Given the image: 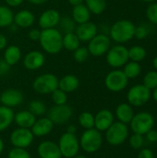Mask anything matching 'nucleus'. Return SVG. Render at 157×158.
Segmentation results:
<instances>
[{"instance_id":"1","label":"nucleus","mask_w":157,"mask_h":158,"mask_svg":"<svg viewBox=\"0 0 157 158\" xmlns=\"http://www.w3.org/2000/svg\"><path fill=\"white\" fill-rule=\"evenodd\" d=\"M63 34L56 29H45L41 31L39 43L42 49L50 55H56L60 53L63 48L62 45Z\"/></svg>"},{"instance_id":"2","label":"nucleus","mask_w":157,"mask_h":158,"mask_svg":"<svg viewBox=\"0 0 157 158\" xmlns=\"http://www.w3.org/2000/svg\"><path fill=\"white\" fill-rule=\"evenodd\" d=\"M136 26L129 19H119L110 28L109 37L118 44H124L130 41L135 35Z\"/></svg>"},{"instance_id":"3","label":"nucleus","mask_w":157,"mask_h":158,"mask_svg":"<svg viewBox=\"0 0 157 158\" xmlns=\"http://www.w3.org/2000/svg\"><path fill=\"white\" fill-rule=\"evenodd\" d=\"M80 147L88 154H93L97 152L103 143V137L101 131L95 128L85 130L79 140Z\"/></svg>"},{"instance_id":"4","label":"nucleus","mask_w":157,"mask_h":158,"mask_svg":"<svg viewBox=\"0 0 157 158\" xmlns=\"http://www.w3.org/2000/svg\"><path fill=\"white\" fill-rule=\"evenodd\" d=\"M129 137V128L127 124L117 121L105 131V140L112 146L121 145Z\"/></svg>"},{"instance_id":"5","label":"nucleus","mask_w":157,"mask_h":158,"mask_svg":"<svg viewBox=\"0 0 157 158\" xmlns=\"http://www.w3.org/2000/svg\"><path fill=\"white\" fill-rule=\"evenodd\" d=\"M130 124L133 133L145 135L149 131L154 129L155 118L151 113L143 111L134 114Z\"/></svg>"},{"instance_id":"6","label":"nucleus","mask_w":157,"mask_h":158,"mask_svg":"<svg viewBox=\"0 0 157 158\" xmlns=\"http://www.w3.org/2000/svg\"><path fill=\"white\" fill-rule=\"evenodd\" d=\"M58 147L62 157H75L80 151V142L76 134L65 132L63 133L58 141Z\"/></svg>"},{"instance_id":"7","label":"nucleus","mask_w":157,"mask_h":158,"mask_svg":"<svg viewBox=\"0 0 157 158\" xmlns=\"http://www.w3.org/2000/svg\"><path fill=\"white\" fill-rule=\"evenodd\" d=\"M32 88L39 94H51L58 88V79L52 73L41 74L33 81Z\"/></svg>"},{"instance_id":"8","label":"nucleus","mask_w":157,"mask_h":158,"mask_svg":"<svg viewBox=\"0 0 157 158\" xmlns=\"http://www.w3.org/2000/svg\"><path fill=\"white\" fill-rule=\"evenodd\" d=\"M105 55L107 64L113 69H120L129 61L128 48L122 44L110 47Z\"/></svg>"},{"instance_id":"9","label":"nucleus","mask_w":157,"mask_h":158,"mask_svg":"<svg viewBox=\"0 0 157 158\" xmlns=\"http://www.w3.org/2000/svg\"><path fill=\"white\" fill-rule=\"evenodd\" d=\"M151 95V90L143 84H136L128 91L127 100L131 106H142L148 103Z\"/></svg>"},{"instance_id":"10","label":"nucleus","mask_w":157,"mask_h":158,"mask_svg":"<svg viewBox=\"0 0 157 158\" xmlns=\"http://www.w3.org/2000/svg\"><path fill=\"white\" fill-rule=\"evenodd\" d=\"M129 83V79L124 74L123 70L119 69H115L110 71L105 79V87L114 93H118L123 91Z\"/></svg>"},{"instance_id":"11","label":"nucleus","mask_w":157,"mask_h":158,"mask_svg":"<svg viewBox=\"0 0 157 158\" xmlns=\"http://www.w3.org/2000/svg\"><path fill=\"white\" fill-rule=\"evenodd\" d=\"M111 47V39L104 33H97L91 41L88 42V50L93 56H102L107 53Z\"/></svg>"},{"instance_id":"12","label":"nucleus","mask_w":157,"mask_h":158,"mask_svg":"<svg viewBox=\"0 0 157 158\" xmlns=\"http://www.w3.org/2000/svg\"><path fill=\"white\" fill-rule=\"evenodd\" d=\"M72 109L69 106L61 105L54 106L48 111L47 118L53 122L54 125H64L69 121L72 117Z\"/></svg>"},{"instance_id":"13","label":"nucleus","mask_w":157,"mask_h":158,"mask_svg":"<svg viewBox=\"0 0 157 158\" xmlns=\"http://www.w3.org/2000/svg\"><path fill=\"white\" fill-rule=\"evenodd\" d=\"M34 140V136L31 129L18 128L14 130L10 134V143L13 147L27 149L31 145Z\"/></svg>"},{"instance_id":"14","label":"nucleus","mask_w":157,"mask_h":158,"mask_svg":"<svg viewBox=\"0 0 157 158\" xmlns=\"http://www.w3.org/2000/svg\"><path fill=\"white\" fill-rule=\"evenodd\" d=\"M22 102L23 94L18 89L9 88L0 93V103L2 106L12 108L19 106Z\"/></svg>"},{"instance_id":"15","label":"nucleus","mask_w":157,"mask_h":158,"mask_svg":"<svg viewBox=\"0 0 157 158\" xmlns=\"http://www.w3.org/2000/svg\"><path fill=\"white\" fill-rule=\"evenodd\" d=\"M60 13L56 9H46L43 11L38 19L39 26L42 30L56 28L60 20Z\"/></svg>"},{"instance_id":"16","label":"nucleus","mask_w":157,"mask_h":158,"mask_svg":"<svg viewBox=\"0 0 157 158\" xmlns=\"http://www.w3.org/2000/svg\"><path fill=\"white\" fill-rule=\"evenodd\" d=\"M75 33L81 42L88 43L98 33V27L94 22L89 20L82 24L77 25Z\"/></svg>"},{"instance_id":"17","label":"nucleus","mask_w":157,"mask_h":158,"mask_svg":"<svg viewBox=\"0 0 157 158\" xmlns=\"http://www.w3.org/2000/svg\"><path fill=\"white\" fill-rule=\"evenodd\" d=\"M44 62V55L36 50L27 53L23 58V66L28 70H37L43 66Z\"/></svg>"},{"instance_id":"18","label":"nucleus","mask_w":157,"mask_h":158,"mask_svg":"<svg viewBox=\"0 0 157 158\" xmlns=\"http://www.w3.org/2000/svg\"><path fill=\"white\" fill-rule=\"evenodd\" d=\"M37 152L40 158H62L58 144L52 141H43L38 147Z\"/></svg>"},{"instance_id":"19","label":"nucleus","mask_w":157,"mask_h":158,"mask_svg":"<svg viewBox=\"0 0 157 158\" xmlns=\"http://www.w3.org/2000/svg\"><path fill=\"white\" fill-rule=\"evenodd\" d=\"M114 123V114L108 109H102L94 116V128L99 131H105Z\"/></svg>"},{"instance_id":"20","label":"nucleus","mask_w":157,"mask_h":158,"mask_svg":"<svg viewBox=\"0 0 157 158\" xmlns=\"http://www.w3.org/2000/svg\"><path fill=\"white\" fill-rule=\"evenodd\" d=\"M54 129L53 122L46 118H40L35 120L34 124L31 128V131L34 137H43L48 135Z\"/></svg>"},{"instance_id":"21","label":"nucleus","mask_w":157,"mask_h":158,"mask_svg":"<svg viewBox=\"0 0 157 158\" xmlns=\"http://www.w3.org/2000/svg\"><path fill=\"white\" fill-rule=\"evenodd\" d=\"M34 21H35L34 14L28 9H22L17 12L16 14H14L13 23L19 28H23V29L30 28L31 26L33 25Z\"/></svg>"},{"instance_id":"22","label":"nucleus","mask_w":157,"mask_h":158,"mask_svg":"<svg viewBox=\"0 0 157 158\" xmlns=\"http://www.w3.org/2000/svg\"><path fill=\"white\" fill-rule=\"evenodd\" d=\"M36 120V117L29 110H22L15 114L14 122L19 128L31 129Z\"/></svg>"},{"instance_id":"23","label":"nucleus","mask_w":157,"mask_h":158,"mask_svg":"<svg viewBox=\"0 0 157 158\" xmlns=\"http://www.w3.org/2000/svg\"><path fill=\"white\" fill-rule=\"evenodd\" d=\"M80 86V81L77 76L73 74H68L58 80V88L65 93H72L76 91Z\"/></svg>"},{"instance_id":"24","label":"nucleus","mask_w":157,"mask_h":158,"mask_svg":"<svg viewBox=\"0 0 157 158\" xmlns=\"http://www.w3.org/2000/svg\"><path fill=\"white\" fill-rule=\"evenodd\" d=\"M133 116V108L129 103H121L116 108V117L118 120L124 124H130Z\"/></svg>"},{"instance_id":"25","label":"nucleus","mask_w":157,"mask_h":158,"mask_svg":"<svg viewBox=\"0 0 157 158\" xmlns=\"http://www.w3.org/2000/svg\"><path fill=\"white\" fill-rule=\"evenodd\" d=\"M91 15L92 14L90 10L84 5V3L73 6L71 11V18L73 19V20L76 22L77 25L89 21L91 19Z\"/></svg>"},{"instance_id":"26","label":"nucleus","mask_w":157,"mask_h":158,"mask_svg":"<svg viewBox=\"0 0 157 158\" xmlns=\"http://www.w3.org/2000/svg\"><path fill=\"white\" fill-rule=\"evenodd\" d=\"M3 59L10 66H14L21 59V50L17 45H8L5 48Z\"/></svg>"},{"instance_id":"27","label":"nucleus","mask_w":157,"mask_h":158,"mask_svg":"<svg viewBox=\"0 0 157 158\" xmlns=\"http://www.w3.org/2000/svg\"><path fill=\"white\" fill-rule=\"evenodd\" d=\"M15 113L12 108L0 106V132L5 131L14 122Z\"/></svg>"},{"instance_id":"28","label":"nucleus","mask_w":157,"mask_h":158,"mask_svg":"<svg viewBox=\"0 0 157 158\" xmlns=\"http://www.w3.org/2000/svg\"><path fill=\"white\" fill-rule=\"evenodd\" d=\"M81 42L80 41V39L78 38L75 32L63 34L62 45H63V48L68 51L74 52L79 46H81Z\"/></svg>"},{"instance_id":"29","label":"nucleus","mask_w":157,"mask_h":158,"mask_svg":"<svg viewBox=\"0 0 157 158\" xmlns=\"http://www.w3.org/2000/svg\"><path fill=\"white\" fill-rule=\"evenodd\" d=\"M57 27L58 28H56V29L62 34H66V33L75 32V30L77 28V24L71 17L64 16V17L60 18V20L58 22Z\"/></svg>"},{"instance_id":"30","label":"nucleus","mask_w":157,"mask_h":158,"mask_svg":"<svg viewBox=\"0 0 157 158\" xmlns=\"http://www.w3.org/2000/svg\"><path fill=\"white\" fill-rule=\"evenodd\" d=\"M14 13L7 6L0 5V28L9 27L13 24Z\"/></svg>"},{"instance_id":"31","label":"nucleus","mask_w":157,"mask_h":158,"mask_svg":"<svg viewBox=\"0 0 157 158\" xmlns=\"http://www.w3.org/2000/svg\"><path fill=\"white\" fill-rule=\"evenodd\" d=\"M84 5L88 7L91 14L101 15L106 8V0H84Z\"/></svg>"},{"instance_id":"32","label":"nucleus","mask_w":157,"mask_h":158,"mask_svg":"<svg viewBox=\"0 0 157 158\" xmlns=\"http://www.w3.org/2000/svg\"><path fill=\"white\" fill-rule=\"evenodd\" d=\"M123 72L129 80L130 79H135L141 74L142 68L138 62H134V61L129 62L128 61L123 66Z\"/></svg>"},{"instance_id":"33","label":"nucleus","mask_w":157,"mask_h":158,"mask_svg":"<svg viewBox=\"0 0 157 158\" xmlns=\"http://www.w3.org/2000/svg\"><path fill=\"white\" fill-rule=\"evenodd\" d=\"M128 53H129V60L138 63L143 61L147 56V52L145 48L140 45H134L130 47V49H128Z\"/></svg>"},{"instance_id":"34","label":"nucleus","mask_w":157,"mask_h":158,"mask_svg":"<svg viewBox=\"0 0 157 158\" xmlns=\"http://www.w3.org/2000/svg\"><path fill=\"white\" fill-rule=\"evenodd\" d=\"M79 124L85 130L94 128V116L90 112H82L80 114L78 118Z\"/></svg>"},{"instance_id":"35","label":"nucleus","mask_w":157,"mask_h":158,"mask_svg":"<svg viewBox=\"0 0 157 158\" xmlns=\"http://www.w3.org/2000/svg\"><path fill=\"white\" fill-rule=\"evenodd\" d=\"M31 113H32L35 117H42L46 112L45 105L40 100H32L29 104V109Z\"/></svg>"},{"instance_id":"36","label":"nucleus","mask_w":157,"mask_h":158,"mask_svg":"<svg viewBox=\"0 0 157 158\" xmlns=\"http://www.w3.org/2000/svg\"><path fill=\"white\" fill-rule=\"evenodd\" d=\"M145 87L149 90H154L157 87V71L156 70H150L148 71L143 77V83Z\"/></svg>"},{"instance_id":"37","label":"nucleus","mask_w":157,"mask_h":158,"mask_svg":"<svg viewBox=\"0 0 157 158\" xmlns=\"http://www.w3.org/2000/svg\"><path fill=\"white\" fill-rule=\"evenodd\" d=\"M52 101L56 106H61V105H66L68 102V94L64 91L60 90L57 88L55 90L52 94Z\"/></svg>"},{"instance_id":"38","label":"nucleus","mask_w":157,"mask_h":158,"mask_svg":"<svg viewBox=\"0 0 157 158\" xmlns=\"http://www.w3.org/2000/svg\"><path fill=\"white\" fill-rule=\"evenodd\" d=\"M89 56H90L89 50L85 46H79L73 52V58L78 63H84L85 61H87Z\"/></svg>"},{"instance_id":"39","label":"nucleus","mask_w":157,"mask_h":158,"mask_svg":"<svg viewBox=\"0 0 157 158\" xmlns=\"http://www.w3.org/2000/svg\"><path fill=\"white\" fill-rule=\"evenodd\" d=\"M143 143H144L143 135H141L138 133H133L130 137V145L134 150H140L143 146Z\"/></svg>"},{"instance_id":"40","label":"nucleus","mask_w":157,"mask_h":158,"mask_svg":"<svg viewBox=\"0 0 157 158\" xmlns=\"http://www.w3.org/2000/svg\"><path fill=\"white\" fill-rule=\"evenodd\" d=\"M146 17L148 19V20L153 23L157 25V3L156 2H153L151 3L147 8H146Z\"/></svg>"},{"instance_id":"41","label":"nucleus","mask_w":157,"mask_h":158,"mask_svg":"<svg viewBox=\"0 0 157 158\" xmlns=\"http://www.w3.org/2000/svg\"><path fill=\"white\" fill-rule=\"evenodd\" d=\"M7 158H31L30 153L24 148L13 147L7 155Z\"/></svg>"},{"instance_id":"42","label":"nucleus","mask_w":157,"mask_h":158,"mask_svg":"<svg viewBox=\"0 0 157 158\" xmlns=\"http://www.w3.org/2000/svg\"><path fill=\"white\" fill-rule=\"evenodd\" d=\"M147 35H148V31H147V29L145 27L140 25V26L135 28V35H134V37H136L137 39H140V40L144 39V38H146Z\"/></svg>"},{"instance_id":"43","label":"nucleus","mask_w":157,"mask_h":158,"mask_svg":"<svg viewBox=\"0 0 157 158\" xmlns=\"http://www.w3.org/2000/svg\"><path fill=\"white\" fill-rule=\"evenodd\" d=\"M10 70V66L3 59L0 58V77L6 75Z\"/></svg>"},{"instance_id":"44","label":"nucleus","mask_w":157,"mask_h":158,"mask_svg":"<svg viewBox=\"0 0 157 158\" xmlns=\"http://www.w3.org/2000/svg\"><path fill=\"white\" fill-rule=\"evenodd\" d=\"M137 158H155V155L151 149L143 148L139 152Z\"/></svg>"},{"instance_id":"45","label":"nucleus","mask_w":157,"mask_h":158,"mask_svg":"<svg viewBox=\"0 0 157 158\" xmlns=\"http://www.w3.org/2000/svg\"><path fill=\"white\" fill-rule=\"evenodd\" d=\"M41 31L38 29H31L28 32V37L31 41H39L40 36H41Z\"/></svg>"},{"instance_id":"46","label":"nucleus","mask_w":157,"mask_h":158,"mask_svg":"<svg viewBox=\"0 0 157 158\" xmlns=\"http://www.w3.org/2000/svg\"><path fill=\"white\" fill-rule=\"evenodd\" d=\"M146 138L149 142L152 143H157V131H155L154 129H152L151 131H149L146 134Z\"/></svg>"},{"instance_id":"47","label":"nucleus","mask_w":157,"mask_h":158,"mask_svg":"<svg viewBox=\"0 0 157 158\" xmlns=\"http://www.w3.org/2000/svg\"><path fill=\"white\" fill-rule=\"evenodd\" d=\"M24 0H5L6 6L8 7H17V6H19L22 3H23Z\"/></svg>"},{"instance_id":"48","label":"nucleus","mask_w":157,"mask_h":158,"mask_svg":"<svg viewBox=\"0 0 157 158\" xmlns=\"http://www.w3.org/2000/svg\"><path fill=\"white\" fill-rule=\"evenodd\" d=\"M7 45V40H6V37L0 32V50H3L6 47Z\"/></svg>"},{"instance_id":"49","label":"nucleus","mask_w":157,"mask_h":158,"mask_svg":"<svg viewBox=\"0 0 157 158\" xmlns=\"http://www.w3.org/2000/svg\"><path fill=\"white\" fill-rule=\"evenodd\" d=\"M29 3L32 4V5H43V4H45L48 0H27Z\"/></svg>"},{"instance_id":"50","label":"nucleus","mask_w":157,"mask_h":158,"mask_svg":"<svg viewBox=\"0 0 157 158\" xmlns=\"http://www.w3.org/2000/svg\"><path fill=\"white\" fill-rule=\"evenodd\" d=\"M76 131H77V128H76L75 125H68V128H67V132H68V133L75 134L76 133Z\"/></svg>"},{"instance_id":"51","label":"nucleus","mask_w":157,"mask_h":158,"mask_svg":"<svg viewBox=\"0 0 157 158\" xmlns=\"http://www.w3.org/2000/svg\"><path fill=\"white\" fill-rule=\"evenodd\" d=\"M68 3H69L72 6H75L83 4V2H84V0H68Z\"/></svg>"},{"instance_id":"52","label":"nucleus","mask_w":157,"mask_h":158,"mask_svg":"<svg viewBox=\"0 0 157 158\" xmlns=\"http://www.w3.org/2000/svg\"><path fill=\"white\" fill-rule=\"evenodd\" d=\"M4 147H5L4 142H3V140L1 139V137H0V155L3 153V151H4Z\"/></svg>"},{"instance_id":"53","label":"nucleus","mask_w":157,"mask_h":158,"mask_svg":"<svg viewBox=\"0 0 157 158\" xmlns=\"http://www.w3.org/2000/svg\"><path fill=\"white\" fill-rule=\"evenodd\" d=\"M153 98H154V100L157 103V87L153 90Z\"/></svg>"},{"instance_id":"54","label":"nucleus","mask_w":157,"mask_h":158,"mask_svg":"<svg viewBox=\"0 0 157 158\" xmlns=\"http://www.w3.org/2000/svg\"><path fill=\"white\" fill-rule=\"evenodd\" d=\"M153 66H154L155 69L157 71V56L153 59Z\"/></svg>"},{"instance_id":"55","label":"nucleus","mask_w":157,"mask_h":158,"mask_svg":"<svg viewBox=\"0 0 157 158\" xmlns=\"http://www.w3.org/2000/svg\"><path fill=\"white\" fill-rule=\"evenodd\" d=\"M141 1H143V2H146V3H153L155 0H141Z\"/></svg>"},{"instance_id":"56","label":"nucleus","mask_w":157,"mask_h":158,"mask_svg":"<svg viewBox=\"0 0 157 158\" xmlns=\"http://www.w3.org/2000/svg\"><path fill=\"white\" fill-rule=\"evenodd\" d=\"M73 158H88V157H87V156H78V155H77L75 157H73Z\"/></svg>"}]
</instances>
